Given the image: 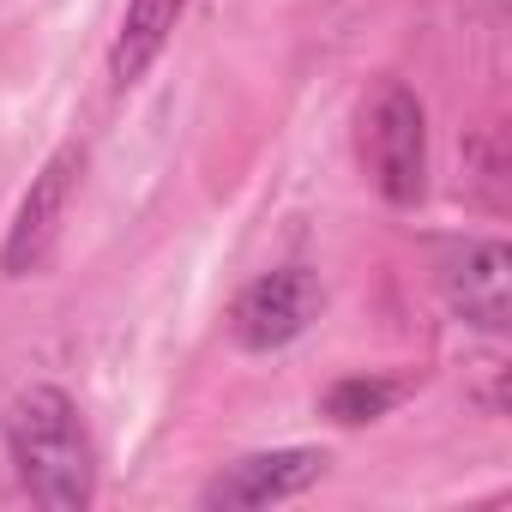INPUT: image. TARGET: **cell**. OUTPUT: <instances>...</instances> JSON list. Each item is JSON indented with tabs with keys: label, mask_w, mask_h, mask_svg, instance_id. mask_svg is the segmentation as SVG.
<instances>
[{
	"label": "cell",
	"mask_w": 512,
	"mask_h": 512,
	"mask_svg": "<svg viewBox=\"0 0 512 512\" xmlns=\"http://www.w3.org/2000/svg\"><path fill=\"white\" fill-rule=\"evenodd\" d=\"M187 13V0H127V13H121V31H115V49H109V79L127 91L145 79V67L163 55V43L175 37Z\"/></svg>",
	"instance_id": "obj_7"
},
{
	"label": "cell",
	"mask_w": 512,
	"mask_h": 512,
	"mask_svg": "<svg viewBox=\"0 0 512 512\" xmlns=\"http://www.w3.org/2000/svg\"><path fill=\"white\" fill-rule=\"evenodd\" d=\"M440 284H446V302L482 326V332H506L512 320V253L500 241H464L446 253L440 266Z\"/></svg>",
	"instance_id": "obj_6"
},
{
	"label": "cell",
	"mask_w": 512,
	"mask_h": 512,
	"mask_svg": "<svg viewBox=\"0 0 512 512\" xmlns=\"http://www.w3.org/2000/svg\"><path fill=\"white\" fill-rule=\"evenodd\" d=\"M326 452L320 446H278V452H253V458H235L229 470H217L205 488H199V506L205 512H253V506H278V500H296L308 494L320 476H326Z\"/></svg>",
	"instance_id": "obj_4"
},
{
	"label": "cell",
	"mask_w": 512,
	"mask_h": 512,
	"mask_svg": "<svg viewBox=\"0 0 512 512\" xmlns=\"http://www.w3.org/2000/svg\"><path fill=\"white\" fill-rule=\"evenodd\" d=\"M7 446L19 482L49 512H85L97 494V452L79 422V404L61 386H25L7 404Z\"/></svg>",
	"instance_id": "obj_1"
},
{
	"label": "cell",
	"mask_w": 512,
	"mask_h": 512,
	"mask_svg": "<svg viewBox=\"0 0 512 512\" xmlns=\"http://www.w3.org/2000/svg\"><path fill=\"white\" fill-rule=\"evenodd\" d=\"M362 157L392 205H416L428 193V115L410 85L386 79L374 91V103L362 109Z\"/></svg>",
	"instance_id": "obj_2"
},
{
	"label": "cell",
	"mask_w": 512,
	"mask_h": 512,
	"mask_svg": "<svg viewBox=\"0 0 512 512\" xmlns=\"http://www.w3.org/2000/svg\"><path fill=\"white\" fill-rule=\"evenodd\" d=\"M320 314V278L308 266H278L266 278H253L241 296H235V314H229V332L241 350H284L296 344Z\"/></svg>",
	"instance_id": "obj_3"
},
{
	"label": "cell",
	"mask_w": 512,
	"mask_h": 512,
	"mask_svg": "<svg viewBox=\"0 0 512 512\" xmlns=\"http://www.w3.org/2000/svg\"><path fill=\"white\" fill-rule=\"evenodd\" d=\"M398 398H404V380H380V374H344L338 386H326L320 410H326L332 422H344V428H362V422L386 416Z\"/></svg>",
	"instance_id": "obj_8"
},
{
	"label": "cell",
	"mask_w": 512,
	"mask_h": 512,
	"mask_svg": "<svg viewBox=\"0 0 512 512\" xmlns=\"http://www.w3.org/2000/svg\"><path fill=\"white\" fill-rule=\"evenodd\" d=\"M85 175V145H61L43 175L31 181V193L19 199V217H13V235L7 247H0V266H7V278H31L49 253H55V235L67 223V205H73V187Z\"/></svg>",
	"instance_id": "obj_5"
}]
</instances>
